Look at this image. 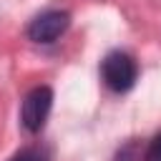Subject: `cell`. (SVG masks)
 I'll use <instances>...</instances> for the list:
<instances>
[{
  "instance_id": "4",
  "label": "cell",
  "mask_w": 161,
  "mask_h": 161,
  "mask_svg": "<svg viewBox=\"0 0 161 161\" xmlns=\"http://www.w3.org/2000/svg\"><path fill=\"white\" fill-rule=\"evenodd\" d=\"M10 161H48V151L40 146H25L10 156Z\"/></svg>"
},
{
  "instance_id": "1",
  "label": "cell",
  "mask_w": 161,
  "mask_h": 161,
  "mask_svg": "<svg viewBox=\"0 0 161 161\" xmlns=\"http://www.w3.org/2000/svg\"><path fill=\"white\" fill-rule=\"evenodd\" d=\"M101 78L113 93H126L136 86L138 63L126 50H111L101 63Z\"/></svg>"
},
{
  "instance_id": "2",
  "label": "cell",
  "mask_w": 161,
  "mask_h": 161,
  "mask_svg": "<svg viewBox=\"0 0 161 161\" xmlns=\"http://www.w3.org/2000/svg\"><path fill=\"white\" fill-rule=\"evenodd\" d=\"M53 108V88L50 86H35L33 91H28V96L23 98V108H20V123L28 133H38L43 131L48 116Z\"/></svg>"
},
{
  "instance_id": "3",
  "label": "cell",
  "mask_w": 161,
  "mask_h": 161,
  "mask_svg": "<svg viewBox=\"0 0 161 161\" xmlns=\"http://www.w3.org/2000/svg\"><path fill=\"white\" fill-rule=\"evenodd\" d=\"M70 25V15L65 10H43L40 15H35L28 25V38L33 43L40 45H50L55 43Z\"/></svg>"
},
{
  "instance_id": "6",
  "label": "cell",
  "mask_w": 161,
  "mask_h": 161,
  "mask_svg": "<svg viewBox=\"0 0 161 161\" xmlns=\"http://www.w3.org/2000/svg\"><path fill=\"white\" fill-rule=\"evenodd\" d=\"M143 161H161V131L148 141L146 153H143Z\"/></svg>"
},
{
  "instance_id": "5",
  "label": "cell",
  "mask_w": 161,
  "mask_h": 161,
  "mask_svg": "<svg viewBox=\"0 0 161 161\" xmlns=\"http://www.w3.org/2000/svg\"><path fill=\"white\" fill-rule=\"evenodd\" d=\"M113 161H141V146H138V141H126L116 151Z\"/></svg>"
}]
</instances>
